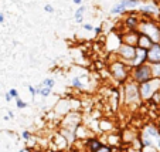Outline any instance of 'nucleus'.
Returning <instances> with one entry per match:
<instances>
[{
	"label": "nucleus",
	"instance_id": "obj_12",
	"mask_svg": "<svg viewBox=\"0 0 160 152\" xmlns=\"http://www.w3.org/2000/svg\"><path fill=\"white\" fill-rule=\"evenodd\" d=\"M154 44V41L150 39L149 36H146V34L140 33L139 36V41H138V47H140V49H145V50H149L152 46Z\"/></svg>",
	"mask_w": 160,
	"mask_h": 152
},
{
	"label": "nucleus",
	"instance_id": "obj_4",
	"mask_svg": "<svg viewBox=\"0 0 160 152\" xmlns=\"http://www.w3.org/2000/svg\"><path fill=\"white\" fill-rule=\"evenodd\" d=\"M130 80L135 81L136 84H143L146 81H150L153 80V71H152V64L145 63L142 66H138V67L132 68V73H130Z\"/></svg>",
	"mask_w": 160,
	"mask_h": 152
},
{
	"label": "nucleus",
	"instance_id": "obj_33",
	"mask_svg": "<svg viewBox=\"0 0 160 152\" xmlns=\"http://www.w3.org/2000/svg\"><path fill=\"white\" fill-rule=\"evenodd\" d=\"M159 26H160V20H159Z\"/></svg>",
	"mask_w": 160,
	"mask_h": 152
},
{
	"label": "nucleus",
	"instance_id": "obj_16",
	"mask_svg": "<svg viewBox=\"0 0 160 152\" xmlns=\"http://www.w3.org/2000/svg\"><path fill=\"white\" fill-rule=\"evenodd\" d=\"M51 90L52 88H50V87H37V94H40L41 97H48L50 94H51Z\"/></svg>",
	"mask_w": 160,
	"mask_h": 152
},
{
	"label": "nucleus",
	"instance_id": "obj_14",
	"mask_svg": "<svg viewBox=\"0 0 160 152\" xmlns=\"http://www.w3.org/2000/svg\"><path fill=\"white\" fill-rule=\"evenodd\" d=\"M87 145H88V148H89L91 152H97L98 149H99L101 146L103 145V144L101 142V141L95 139V138H89V139L87 141Z\"/></svg>",
	"mask_w": 160,
	"mask_h": 152
},
{
	"label": "nucleus",
	"instance_id": "obj_30",
	"mask_svg": "<svg viewBox=\"0 0 160 152\" xmlns=\"http://www.w3.org/2000/svg\"><path fill=\"white\" fill-rule=\"evenodd\" d=\"M94 31H95L97 34H99L101 31H102V29H101V27H97V29H94Z\"/></svg>",
	"mask_w": 160,
	"mask_h": 152
},
{
	"label": "nucleus",
	"instance_id": "obj_7",
	"mask_svg": "<svg viewBox=\"0 0 160 152\" xmlns=\"http://www.w3.org/2000/svg\"><path fill=\"white\" fill-rule=\"evenodd\" d=\"M140 21H142V17L136 12H130L126 14V17L123 18V26L126 30H139Z\"/></svg>",
	"mask_w": 160,
	"mask_h": 152
},
{
	"label": "nucleus",
	"instance_id": "obj_19",
	"mask_svg": "<svg viewBox=\"0 0 160 152\" xmlns=\"http://www.w3.org/2000/svg\"><path fill=\"white\" fill-rule=\"evenodd\" d=\"M55 85V80L54 78H45L44 81L41 82V87H50V88H52Z\"/></svg>",
	"mask_w": 160,
	"mask_h": 152
},
{
	"label": "nucleus",
	"instance_id": "obj_29",
	"mask_svg": "<svg viewBox=\"0 0 160 152\" xmlns=\"http://www.w3.org/2000/svg\"><path fill=\"white\" fill-rule=\"evenodd\" d=\"M0 23H4V14L0 13Z\"/></svg>",
	"mask_w": 160,
	"mask_h": 152
},
{
	"label": "nucleus",
	"instance_id": "obj_22",
	"mask_svg": "<svg viewBox=\"0 0 160 152\" xmlns=\"http://www.w3.org/2000/svg\"><path fill=\"white\" fill-rule=\"evenodd\" d=\"M97 152H112V148L109 145H102Z\"/></svg>",
	"mask_w": 160,
	"mask_h": 152
},
{
	"label": "nucleus",
	"instance_id": "obj_25",
	"mask_svg": "<svg viewBox=\"0 0 160 152\" xmlns=\"http://www.w3.org/2000/svg\"><path fill=\"white\" fill-rule=\"evenodd\" d=\"M82 27H84V30H87V31H92V30H94L92 24H89V23H85V24H82Z\"/></svg>",
	"mask_w": 160,
	"mask_h": 152
},
{
	"label": "nucleus",
	"instance_id": "obj_13",
	"mask_svg": "<svg viewBox=\"0 0 160 152\" xmlns=\"http://www.w3.org/2000/svg\"><path fill=\"white\" fill-rule=\"evenodd\" d=\"M128 12V7H126V0H119L118 3L111 9V14L113 16H119V14H123V13Z\"/></svg>",
	"mask_w": 160,
	"mask_h": 152
},
{
	"label": "nucleus",
	"instance_id": "obj_31",
	"mask_svg": "<svg viewBox=\"0 0 160 152\" xmlns=\"http://www.w3.org/2000/svg\"><path fill=\"white\" fill-rule=\"evenodd\" d=\"M74 3L78 4V6H79V4H81V0H74Z\"/></svg>",
	"mask_w": 160,
	"mask_h": 152
},
{
	"label": "nucleus",
	"instance_id": "obj_2",
	"mask_svg": "<svg viewBox=\"0 0 160 152\" xmlns=\"http://www.w3.org/2000/svg\"><path fill=\"white\" fill-rule=\"evenodd\" d=\"M122 100L126 105L129 107H136L142 102V97H140L139 91V84H136L135 81L129 80L128 82H125L123 90H122Z\"/></svg>",
	"mask_w": 160,
	"mask_h": 152
},
{
	"label": "nucleus",
	"instance_id": "obj_5",
	"mask_svg": "<svg viewBox=\"0 0 160 152\" xmlns=\"http://www.w3.org/2000/svg\"><path fill=\"white\" fill-rule=\"evenodd\" d=\"M160 90V80L153 78L150 81H146L143 84H139V91L142 101H150L152 97L154 95V92Z\"/></svg>",
	"mask_w": 160,
	"mask_h": 152
},
{
	"label": "nucleus",
	"instance_id": "obj_15",
	"mask_svg": "<svg viewBox=\"0 0 160 152\" xmlns=\"http://www.w3.org/2000/svg\"><path fill=\"white\" fill-rule=\"evenodd\" d=\"M84 13H85V7L84 6H79L75 12V21L77 23H82L84 20Z\"/></svg>",
	"mask_w": 160,
	"mask_h": 152
},
{
	"label": "nucleus",
	"instance_id": "obj_6",
	"mask_svg": "<svg viewBox=\"0 0 160 152\" xmlns=\"http://www.w3.org/2000/svg\"><path fill=\"white\" fill-rule=\"evenodd\" d=\"M136 50H138L136 46H130V44H126V43H122L119 49L116 50V57L130 66L136 57Z\"/></svg>",
	"mask_w": 160,
	"mask_h": 152
},
{
	"label": "nucleus",
	"instance_id": "obj_3",
	"mask_svg": "<svg viewBox=\"0 0 160 152\" xmlns=\"http://www.w3.org/2000/svg\"><path fill=\"white\" fill-rule=\"evenodd\" d=\"M139 31L146 34V36H149L154 43H160V26L153 18L142 17V21H140V26H139Z\"/></svg>",
	"mask_w": 160,
	"mask_h": 152
},
{
	"label": "nucleus",
	"instance_id": "obj_10",
	"mask_svg": "<svg viewBox=\"0 0 160 152\" xmlns=\"http://www.w3.org/2000/svg\"><path fill=\"white\" fill-rule=\"evenodd\" d=\"M148 63L149 64L160 63V43H154L153 46L148 50Z\"/></svg>",
	"mask_w": 160,
	"mask_h": 152
},
{
	"label": "nucleus",
	"instance_id": "obj_28",
	"mask_svg": "<svg viewBox=\"0 0 160 152\" xmlns=\"http://www.w3.org/2000/svg\"><path fill=\"white\" fill-rule=\"evenodd\" d=\"M4 98H6V101H7V102H10V101L13 100V97H12V95H10V92H7V94L4 95Z\"/></svg>",
	"mask_w": 160,
	"mask_h": 152
},
{
	"label": "nucleus",
	"instance_id": "obj_8",
	"mask_svg": "<svg viewBox=\"0 0 160 152\" xmlns=\"http://www.w3.org/2000/svg\"><path fill=\"white\" fill-rule=\"evenodd\" d=\"M139 13L146 18H153L156 16H160V9L159 6H156L154 3H146V4H142L139 7Z\"/></svg>",
	"mask_w": 160,
	"mask_h": 152
},
{
	"label": "nucleus",
	"instance_id": "obj_20",
	"mask_svg": "<svg viewBox=\"0 0 160 152\" xmlns=\"http://www.w3.org/2000/svg\"><path fill=\"white\" fill-rule=\"evenodd\" d=\"M150 102H153L154 105H160V90H159V91L154 92V95L152 97Z\"/></svg>",
	"mask_w": 160,
	"mask_h": 152
},
{
	"label": "nucleus",
	"instance_id": "obj_17",
	"mask_svg": "<svg viewBox=\"0 0 160 152\" xmlns=\"http://www.w3.org/2000/svg\"><path fill=\"white\" fill-rule=\"evenodd\" d=\"M152 71H153V78L160 80V63L152 64Z\"/></svg>",
	"mask_w": 160,
	"mask_h": 152
},
{
	"label": "nucleus",
	"instance_id": "obj_23",
	"mask_svg": "<svg viewBox=\"0 0 160 152\" xmlns=\"http://www.w3.org/2000/svg\"><path fill=\"white\" fill-rule=\"evenodd\" d=\"M27 88H28V92H30V94H31V97L34 98V95L37 94V88H36V87H31V85H28Z\"/></svg>",
	"mask_w": 160,
	"mask_h": 152
},
{
	"label": "nucleus",
	"instance_id": "obj_18",
	"mask_svg": "<svg viewBox=\"0 0 160 152\" xmlns=\"http://www.w3.org/2000/svg\"><path fill=\"white\" fill-rule=\"evenodd\" d=\"M72 87L74 88H78V90L84 88V84L81 82V78H79V77H74L72 78Z\"/></svg>",
	"mask_w": 160,
	"mask_h": 152
},
{
	"label": "nucleus",
	"instance_id": "obj_27",
	"mask_svg": "<svg viewBox=\"0 0 160 152\" xmlns=\"http://www.w3.org/2000/svg\"><path fill=\"white\" fill-rule=\"evenodd\" d=\"M21 137L24 138L26 141H28V139H30V138H31V134H30V132H28V131H23V134H21Z\"/></svg>",
	"mask_w": 160,
	"mask_h": 152
},
{
	"label": "nucleus",
	"instance_id": "obj_11",
	"mask_svg": "<svg viewBox=\"0 0 160 152\" xmlns=\"http://www.w3.org/2000/svg\"><path fill=\"white\" fill-rule=\"evenodd\" d=\"M148 63V50L145 49H140V47H138V50H136V57L135 60L132 61V64H130V67H138V66H142V64Z\"/></svg>",
	"mask_w": 160,
	"mask_h": 152
},
{
	"label": "nucleus",
	"instance_id": "obj_1",
	"mask_svg": "<svg viewBox=\"0 0 160 152\" xmlns=\"http://www.w3.org/2000/svg\"><path fill=\"white\" fill-rule=\"evenodd\" d=\"M109 73L113 77V80H116L121 84H125V82L129 81L130 78V73H132V67H130L128 63L119 60L116 57V60H113L111 64H109Z\"/></svg>",
	"mask_w": 160,
	"mask_h": 152
},
{
	"label": "nucleus",
	"instance_id": "obj_21",
	"mask_svg": "<svg viewBox=\"0 0 160 152\" xmlns=\"http://www.w3.org/2000/svg\"><path fill=\"white\" fill-rule=\"evenodd\" d=\"M16 105H17V108H27V102H24V101H21L20 98H16Z\"/></svg>",
	"mask_w": 160,
	"mask_h": 152
},
{
	"label": "nucleus",
	"instance_id": "obj_32",
	"mask_svg": "<svg viewBox=\"0 0 160 152\" xmlns=\"http://www.w3.org/2000/svg\"><path fill=\"white\" fill-rule=\"evenodd\" d=\"M20 152H30V151H28V149H21Z\"/></svg>",
	"mask_w": 160,
	"mask_h": 152
},
{
	"label": "nucleus",
	"instance_id": "obj_24",
	"mask_svg": "<svg viewBox=\"0 0 160 152\" xmlns=\"http://www.w3.org/2000/svg\"><path fill=\"white\" fill-rule=\"evenodd\" d=\"M44 10H45L47 13H54V7H52L51 4H45V6H44Z\"/></svg>",
	"mask_w": 160,
	"mask_h": 152
},
{
	"label": "nucleus",
	"instance_id": "obj_9",
	"mask_svg": "<svg viewBox=\"0 0 160 152\" xmlns=\"http://www.w3.org/2000/svg\"><path fill=\"white\" fill-rule=\"evenodd\" d=\"M139 36H140V31L139 30H125V31H122V33H121L122 43H126V44L136 46V47H138Z\"/></svg>",
	"mask_w": 160,
	"mask_h": 152
},
{
	"label": "nucleus",
	"instance_id": "obj_26",
	"mask_svg": "<svg viewBox=\"0 0 160 152\" xmlns=\"http://www.w3.org/2000/svg\"><path fill=\"white\" fill-rule=\"evenodd\" d=\"M9 92H10V95H12L13 98H18V91H17L16 88H12Z\"/></svg>",
	"mask_w": 160,
	"mask_h": 152
}]
</instances>
